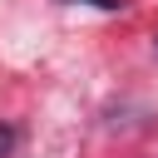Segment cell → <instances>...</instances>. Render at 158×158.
Returning a JSON list of instances; mask_svg holds the SVG:
<instances>
[{
	"label": "cell",
	"instance_id": "1",
	"mask_svg": "<svg viewBox=\"0 0 158 158\" xmlns=\"http://www.w3.org/2000/svg\"><path fill=\"white\" fill-rule=\"evenodd\" d=\"M15 153V128H0V158Z\"/></svg>",
	"mask_w": 158,
	"mask_h": 158
},
{
	"label": "cell",
	"instance_id": "2",
	"mask_svg": "<svg viewBox=\"0 0 158 158\" xmlns=\"http://www.w3.org/2000/svg\"><path fill=\"white\" fill-rule=\"evenodd\" d=\"M84 5H99V10H123V0H84Z\"/></svg>",
	"mask_w": 158,
	"mask_h": 158
},
{
	"label": "cell",
	"instance_id": "3",
	"mask_svg": "<svg viewBox=\"0 0 158 158\" xmlns=\"http://www.w3.org/2000/svg\"><path fill=\"white\" fill-rule=\"evenodd\" d=\"M153 44H158V35H153Z\"/></svg>",
	"mask_w": 158,
	"mask_h": 158
}]
</instances>
